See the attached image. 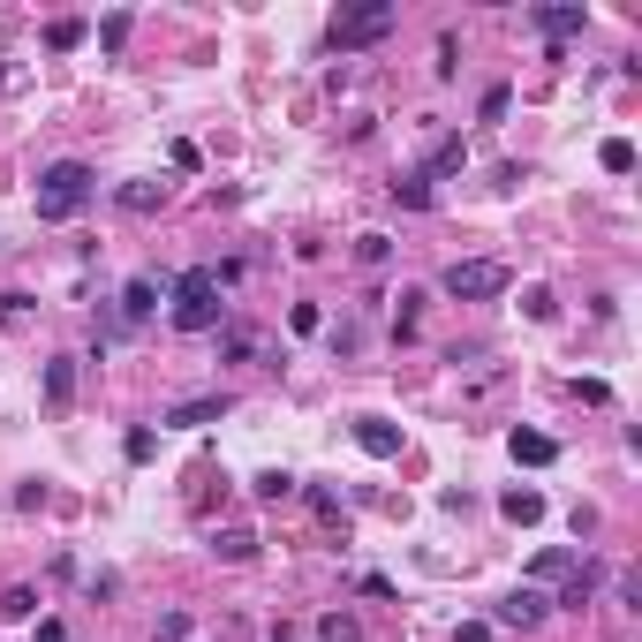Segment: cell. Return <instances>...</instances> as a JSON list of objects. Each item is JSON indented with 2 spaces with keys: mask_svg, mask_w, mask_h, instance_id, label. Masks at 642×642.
<instances>
[{
  "mask_svg": "<svg viewBox=\"0 0 642 642\" xmlns=\"http://www.w3.org/2000/svg\"><path fill=\"white\" fill-rule=\"evenodd\" d=\"M91 197H99V174H91L84 159H53V167L38 174V220H46V227L76 220Z\"/></svg>",
  "mask_w": 642,
  "mask_h": 642,
  "instance_id": "1",
  "label": "cell"
},
{
  "mask_svg": "<svg viewBox=\"0 0 642 642\" xmlns=\"http://www.w3.org/2000/svg\"><path fill=\"white\" fill-rule=\"evenodd\" d=\"M174 295V333H220L227 303H220V280H212V265H189L182 280H167Z\"/></svg>",
  "mask_w": 642,
  "mask_h": 642,
  "instance_id": "2",
  "label": "cell"
},
{
  "mask_svg": "<svg viewBox=\"0 0 642 642\" xmlns=\"http://www.w3.org/2000/svg\"><path fill=\"white\" fill-rule=\"evenodd\" d=\"M514 272L499 265V257H454V265L439 272V288L454 295V303H491V295H507Z\"/></svg>",
  "mask_w": 642,
  "mask_h": 642,
  "instance_id": "3",
  "label": "cell"
},
{
  "mask_svg": "<svg viewBox=\"0 0 642 642\" xmlns=\"http://www.w3.org/2000/svg\"><path fill=\"white\" fill-rule=\"evenodd\" d=\"M393 23H401V8H393V0H363V8H340V16H333V53H363V46H378Z\"/></svg>",
  "mask_w": 642,
  "mask_h": 642,
  "instance_id": "4",
  "label": "cell"
},
{
  "mask_svg": "<svg viewBox=\"0 0 642 642\" xmlns=\"http://www.w3.org/2000/svg\"><path fill=\"white\" fill-rule=\"evenodd\" d=\"M220 416H227V393H197V401H174L167 408L174 431H204V423H220Z\"/></svg>",
  "mask_w": 642,
  "mask_h": 642,
  "instance_id": "5",
  "label": "cell"
},
{
  "mask_svg": "<svg viewBox=\"0 0 642 642\" xmlns=\"http://www.w3.org/2000/svg\"><path fill=\"white\" fill-rule=\"evenodd\" d=\"M544 612H552V597H544V590H514L507 605L491 612V620H499V627H522V635H529V627H537Z\"/></svg>",
  "mask_w": 642,
  "mask_h": 642,
  "instance_id": "6",
  "label": "cell"
},
{
  "mask_svg": "<svg viewBox=\"0 0 642 642\" xmlns=\"http://www.w3.org/2000/svg\"><path fill=\"white\" fill-rule=\"evenodd\" d=\"M355 446H363L371 461H393V454H401V423H386V416H363V423H355Z\"/></svg>",
  "mask_w": 642,
  "mask_h": 642,
  "instance_id": "7",
  "label": "cell"
},
{
  "mask_svg": "<svg viewBox=\"0 0 642 642\" xmlns=\"http://www.w3.org/2000/svg\"><path fill=\"white\" fill-rule=\"evenodd\" d=\"M507 454L522 461V469H552V461H559V446L544 439V431H522V423H514V431H507Z\"/></svg>",
  "mask_w": 642,
  "mask_h": 642,
  "instance_id": "8",
  "label": "cell"
},
{
  "mask_svg": "<svg viewBox=\"0 0 642 642\" xmlns=\"http://www.w3.org/2000/svg\"><path fill=\"white\" fill-rule=\"evenodd\" d=\"M159 295H167V288H159L152 272H136L129 288H121V318H129V325H144V318H152V310H159Z\"/></svg>",
  "mask_w": 642,
  "mask_h": 642,
  "instance_id": "9",
  "label": "cell"
},
{
  "mask_svg": "<svg viewBox=\"0 0 642 642\" xmlns=\"http://www.w3.org/2000/svg\"><path fill=\"white\" fill-rule=\"evenodd\" d=\"M114 204H121V212H136V220H152L159 204H167V182H121Z\"/></svg>",
  "mask_w": 642,
  "mask_h": 642,
  "instance_id": "10",
  "label": "cell"
},
{
  "mask_svg": "<svg viewBox=\"0 0 642 642\" xmlns=\"http://www.w3.org/2000/svg\"><path fill=\"white\" fill-rule=\"evenodd\" d=\"M46 401L53 408L76 401V355H53V363H46Z\"/></svg>",
  "mask_w": 642,
  "mask_h": 642,
  "instance_id": "11",
  "label": "cell"
},
{
  "mask_svg": "<svg viewBox=\"0 0 642 642\" xmlns=\"http://www.w3.org/2000/svg\"><path fill=\"white\" fill-rule=\"evenodd\" d=\"M469 167V144H461V136H446L439 152H431V167H423V182H446V174H461Z\"/></svg>",
  "mask_w": 642,
  "mask_h": 642,
  "instance_id": "12",
  "label": "cell"
},
{
  "mask_svg": "<svg viewBox=\"0 0 642 642\" xmlns=\"http://www.w3.org/2000/svg\"><path fill=\"white\" fill-rule=\"evenodd\" d=\"M590 597H597V567H590V559H575V575H567V590H559V605H590Z\"/></svg>",
  "mask_w": 642,
  "mask_h": 642,
  "instance_id": "13",
  "label": "cell"
},
{
  "mask_svg": "<svg viewBox=\"0 0 642 642\" xmlns=\"http://www.w3.org/2000/svg\"><path fill=\"white\" fill-rule=\"evenodd\" d=\"M582 23H590L582 8H537V31H544V38H575Z\"/></svg>",
  "mask_w": 642,
  "mask_h": 642,
  "instance_id": "14",
  "label": "cell"
},
{
  "mask_svg": "<svg viewBox=\"0 0 642 642\" xmlns=\"http://www.w3.org/2000/svg\"><path fill=\"white\" fill-rule=\"evenodd\" d=\"M84 38H91V23H84V16H53V23H46V46H53V53L84 46Z\"/></svg>",
  "mask_w": 642,
  "mask_h": 642,
  "instance_id": "15",
  "label": "cell"
},
{
  "mask_svg": "<svg viewBox=\"0 0 642 642\" xmlns=\"http://www.w3.org/2000/svg\"><path fill=\"white\" fill-rule=\"evenodd\" d=\"M499 514H507V522H544V499H537V491H507V499H499Z\"/></svg>",
  "mask_w": 642,
  "mask_h": 642,
  "instance_id": "16",
  "label": "cell"
},
{
  "mask_svg": "<svg viewBox=\"0 0 642 642\" xmlns=\"http://www.w3.org/2000/svg\"><path fill=\"white\" fill-rule=\"evenodd\" d=\"M250 491L265 499V507H280V499H295V476H288V469H265V476H257Z\"/></svg>",
  "mask_w": 642,
  "mask_h": 642,
  "instance_id": "17",
  "label": "cell"
},
{
  "mask_svg": "<svg viewBox=\"0 0 642 642\" xmlns=\"http://www.w3.org/2000/svg\"><path fill=\"white\" fill-rule=\"evenodd\" d=\"M597 159H605V174H635V144H627V136H605Z\"/></svg>",
  "mask_w": 642,
  "mask_h": 642,
  "instance_id": "18",
  "label": "cell"
},
{
  "mask_svg": "<svg viewBox=\"0 0 642 642\" xmlns=\"http://www.w3.org/2000/svg\"><path fill=\"white\" fill-rule=\"evenodd\" d=\"M220 355H227V363H250V355H257V333H250V325H227V333H220Z\"/></svg>",
  "mask_w": 642,
  "mask_h": 642,
  "instance_id": "19",
  "label": "cell"
},
{
  "mask_svg": "<svg viewBox=\"0 0 642 642\" xmlns=\"http://www.w3.org/2000/svg\"><path fill=\"white\" fill-rule=\"evenodd\" d=\"M31 612H38V590H31V582H16V590L0 597V620H31Z\"/></svg>",
  "mask_w": 642,
  "mask_h": 642,
  "instance_id": "20",
  "label": "cell"
},
{
  "mask_svg": "<svg viewBox=\"0 0 642 642\" xmlns=\"http://www.w3.org/2000/svg\"><path fill=\"white\" fill-rule=\"evenodd\" d=\"M393 204H408V212H423V204H431V182H423V174H401V182H393Z\"/></svg>",
  "mask_w": 642,
  "mask_h": 642,
  "instance_id": "21",
  "label": "cell"
},
{
  "mask_svg": "<svg viewBox=\"0 0 642 642\" xmlns=\"http://www.w3.org/2000/svg\"><path fill=\"white\" fill-rule=\"evenodd\" d=\"M318 635H325V642H355L363 627H355V612H325V620H318Z\"/></svg>",
  "mask_w": 642,
  "mask_h": 642,
  "instance_id": "22",
  "label": "cell"
},
{
  "mask_svg": "<svg viewBox=\"0 0 642 642\" xmlns=\"http://www.w3.org/2000/svg\"><path fill=\"white\" fill-rule=\"evenodd\" d=\"M212 544H220V559H250V552H257V537H250V529H220Z\"/></svg>",
  "mask_w": 642,
  "mask_h": 642,
  "instance_id": "23",
  "label": "cell"
},
{
  "mask_svg": "<svg viewBox=\"0 0 642 642\" xmlns=\"http://www.w3.org/2000/svg\"><path fill=\"white\" fill-rule=\"evenodd\" d=\"M537 575L559 582V575H575V552H537Z\"/></svg>",
  "mask_w": 642,
  "mask_h": 642,
  "instance_id": "24",
  "label": "cell"
},
{
  "mask_svg": "<svg viewBox=\"0 0 642 642\" xmlns=\"http://www.w3.org/2000/svg\"><path fill=\"white\" fill-rule=\"evenodd\" d=\"M620 605L642 612V567H620Z\"/></svg>",
  "mask_w": 642,
  "mask_h": 642,
  "instance_id": "25",
  "label": "cell"
},
{
  "mask_svg": "<svg viewBox=\"0 0 642 642\" xmlns=\"http://www.w3.org/2000/svg\"><path fill=\"white\" fill-rule=\"evenodd\" d=\"M355 257H363V265H386L393 242H386V235H363V242H355Z\"/></svg>",
  "mask_w": 642,
  "mask_h": 642,
  "instance_id": "26",
  "label": "cell"
},
{
  "mask_svg": "<svg viewBox=\"0 0 642 642\" xmlns=\"http://www.w3.org/2000/svg\"><path fill=\"white\" fill-rule=\"evenodd\" d=\"M507 106H514V91H507V84H491V91H484V121H507Z\"/></svg>",
  "mask_w": 642,
  "mask_h": 642,
  "instance_id": "27",
  "label": "cell"
},
{
  "mask_svg": "<svg viewBox=\"0 0 642 642\" xmlns=\"http://www.w3.org/2000/svg\"><path fill=\"white\" fill-rule=\"evenodd\" d=\"M288 325H295V333H318L325 310H318V303H295V310H288Z\"/></svg>",
  "mask_w": 642,
  "mask_h": 642,
  "instance_id": "28",
  "label": "cell"
},
{
  "mask_svg": "<svg viewBox=\"0 0 642 642\" xmlns=\"http://www.w3.org/2000/svg\"><path fill=\"white\" fill-rule=\"evenodd\" d=\"M522 310H529V318H537V325H544V318H552V310H559V303H552V288H529V295H522Z\"/></svg>",
  "mask_w": 642,
  "mask_h": 642,
  "instance_id": "29",
  "label": "cell"
},
{
  "mask_svg": "<svg viewBox=\"0 0 642 642\" xmlns=\"http://www.w3.org/2000/svg\"><path fill=\"white\" fill-rule=\"evenodd\" d=\"M31 318V295H0V325H23Z\"/></svg>",
  "mask_w": 642,
  "mask_h": 642,
  "instance_id": "30",
  "label": "cell"
},
{
  "mask_svg": "<svg viewBox=\"0 0 642 642\" xmlns=\"http://www.w3.org/2000/svg\"><path fill=\"white\" fill-rule=\"evenodd\" d=\"M363 348V325H333V355H355Z\"/></svg>",
  "mask_w": 642,
  "mask_h": 642,
  "instance_id": "31",
  "label": "cell"
},
{
  "mask_svg": "<svg viewBox=\"0 0 642 642\" xmlns=\"http://www.w3.org/2000/svg\"><path fill=\"white\" fill-rule=\"evenodd\" d=\"M575 393H582L590 408H605V401H612V386H605V378H575Z\"/></svg>",
  "mask_w": 642,
  "mask_h": 642,
  "instance_id": "32",
  "label": "cell"
},
{
  "mask_svg": "<svg viewBox=\"0 0 642 642\" xmlns=\"http://www.w3.org/2000/svg\"><path fill=\"white\" fill-rule=\"evenodd\" d=\"M159 642H189V620H182V612H167V620H159Z\"/></svg>",
  "mask_w": 642,
  "mask_h": 642,
  "instance_id": "33",
  "label": "cell"
},
{
  "mask_svg": "<svg viewBox=\"0 0 642 642\" xmlns=\"http://www.w3.org/2000/svg\"><path fill=\"white\" fill-rule=\"evenodd\" d=\"M454 642H491V627H484V620H469V627H454Z\"/></svg>",
  "mask_w": 642,
  "mask_h": 642,
  "instance_id": "34",
  "label": "cell"
}]
</instances>
